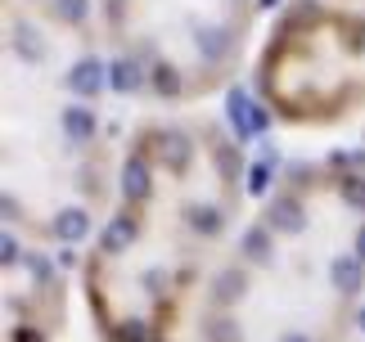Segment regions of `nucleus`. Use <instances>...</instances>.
I'll return each mask as SVG.
<instances>
[{
    "instance_id": "1",
    "label": "nucleus",
    "mask_w": 365,
    "mask_h": 342,
    "mask_svg": "<svg viewBox=\"0 0 365 342\" xmlns=\"http://www.w3.org/2000/svg\"><path fill=\"white\" fill-rule=\"evenodd\" d=\"M244 153L212 118H149L126 140L81 293L100 342H185L240 234Z\"/></svg>"
},
{
    "instance_id": "2",
    "label": "nucleus",
    "mask_w": 365,
    "mask_h": 342,
    "mask_svg": "<svg viewBox=\"0 0 365 342\" xmlns=\"http://www.w3.org/2000/svg\"><path fill=\"white\" fill-rule=\"evenodd\" d=\"M365 302V167L302 162L275 180L207 284L199 342H352Z\"/></svg>"
},
{
    "instance_id": "3",
    "label": "nucleus",
    "mask_w": 365,
    "mask_h": 342,
    "mask_svg": "<svg viewBox=\"0 0 365 342\" xmlns=\"http://www.w3.org/2000/svg\"><path fill=\"white\" fill-rule=\"evenodd\" d=\"M262 0H100L118 86L167 108L226 90L244 68Z\"/></svg>"
},
{
    "instance_id": "4",
    "label": "nucleus",
    "mask_w": 365,
    "mask_h": 342,
    "mask_svg": "<svg viewBox=\"0 0 365 342\" xmlns=\"http://www.w3.org/2000/svg\"><path fill=\"white\" fill-rule=\"evenodd\" d=\"M252 86L279 126L329 131L365 118V5H289L257 50Z\"/></svg>"
},
{
    "instance_id": "5",
    "label": "nucleus",
    "mask_w": 365,
    "mask_h": 342,
    "mask_svg": "<svg viewBox=\"0 0 365 342\" xmlns=\"http://www.w3.org/2000/svg\"><path fill=\"white\" fill-rule=\"evenodd\" d=\"M63 329V284L41 256H9L5 342H54Z\"/></svg>"
},
{
    "instance_id": "6",
    "label": "nucleus",
    "mask_w": 365,
    "mask_h": 342,
    "mask_svg": "<svg viewBox=\"0 0 365 342\" xmlns=\"http://www.w3.org/2000/svg\"><path fill=\"white\" fill-rule=\"evenodd\" d=\"M352 342H365V302L356 311V329H352Z\"/></svg>"
},
{
    "instance_id": "7",
    "label": "nucleus",
    "mask_w": 365,
    "mask_h": 342,
    "mask_svg": "<svg viewBox=\"0 0 365 342\" xmlns=\"http://www.w3.org/2000/svg\"><path fill=\"white\" fill-rule=\"evenodd\" d=\"M329 5H365V0H329Z\"/></svg>"
}]
</instances>
